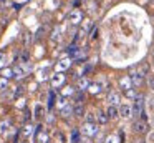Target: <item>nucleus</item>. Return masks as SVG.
I'll return each mask as SVG.
<instances>
[{"instance_id":"2eb2a0df","label":"nucleus","mask_w":154,"mask_h":143,"mask_svg":"<svg viewBox=\"0 0 154 143\" xmlns=\"http://www.w3.org/2000/svg\"><path fill=\"white\" fill-rule=\"evenodd\" d=\"M12 96H15V93H14L12 88H7V90H4V92L0 93V98L2 100H8V98H12Z\"/></svg>"},{"instance_id":"7ed1b4c3","label":"nucleus","mask_w":154,"mask_h":143,"mask_svg":"<svg viewBox=\"0 0 154 143\" xmlns=\"http://www.w3.org/2000/svg\"><path fill=\"white\" fill-rule=\"evenodd\" d=\"M35 143H48V133L43 130L42 125L35 128Z\"/></svg>"},{"instance_id":"20e7f679","label":"nucleus","mask_w":154,"mask_h":143,"mask_svg":"<svg viewBox=\"0 0 154 143\" xmlns=\"http://www.w3.org/2000/svg\"><path fill=\"white\" fill-rule=\"evenodd\" d=\"M45 113H47V110H45V105L43 103H37L35 105V110H33V116H35V120H43V116H45Z\"/></svg>"},{"instance_id":"f704fd0d","label":"nucleus","mask_w":154,"mask_h":143,"mask_svg":"<svg viewBox=\"0 0 154 143\" xmlns=\"http://www.w3.org/2000/svg\"><path fill=\"white\" fill-rule=\"evenodd\" d=\"M18 143H30V138H23V136H22L20 141H18Z\"/></svg>"},{"instance_id":"f8f14e48","label":"nucleus","mask_w":154,"mask_h":143,"mask_svg":"<svg viewBox=\"0 0 154 143\" xmlns=\"http://www.w3.org/2000/svg\"><path fill=\"white\" fill-rule=\"evenodd\" d=\"M119 95H118L116 92H111L109 95H108V102H109V105H113V106H116L118 103H119Z\"/></svg>"},{"instance_id":"1a4fd4ad","label":"nucleus","mask_w":154,"mask_h":143,"mask_svg":"<svg viewBox=\"0 0 154 143\" xmlns=\"http://www.w3.org/2000/svg\"><path fill=\"white\" fill-rule=\"evenodd\" d=\"M118 112H119V115L123 116V118H131V106L129 105H121L119 108H118Z\"/></svg>"},{"instance_id":"423d86ee","label":"nucleus","mask_w":154,"mask_h":143,"mask_svg":"<svg viewBox=\"0 0 154 143\" xmlns=\"http://www.w3.org/2000/svg\"><path fill=\"white\" fill-rule=\"evenodd\" d=\"M10 128H12V120L5 118V120H2V122H0V135H5V133H7Z\"/></svg>"},{"instance_id":"c9c22d12","label":"nucleus","mask_w":154,"mask_h":143,"mask_svg":"<svg viewBox=\"0 0 154 143\" xmlns=\"http://www.w3.org/2000/svg\"><path fill=\"white\" fill-rule=\"evenodd\" d=\"M149 86L154 90V76H151V78H149Z\"/></svg>"},{"instance_id":"2f4dec72","label":"nucleus","mask_w":154,"mask_h":143,"mask_svg":"<svg viewBox=\"0 0 154 143\" xmlns=\"http://www.w3.org/2000/svg\"><path fill=\"white\" fill-rule=\"evenodd\" d=\"M22 62H28V52L22 53Z\"/></svg>"},{"instance_id":"412c9836","label":"nucleus","mask_w":154,"mask_h":143,"mask_svg":"<svg viewBox=\"0 0 154 143\" xmlns=\"http://www.w3.org/2000/svg\"><path fill=\"white\" fill-rule=\"evenodd\" d=\"M8 88V80L7 78H0V92H4V90H7Z\"/></svg>"},{"instance_id":"ddd939ff","label":"nucleus","mask_w":154,"mask_h":143,"mask_svg":"<svg viewBox=\"0 0 154 143\" xmlns=\"http://www.w3.org/2000/svg\"><path fill=\"white\" fill-rule=\"evenodd\" d=\"M119 85H121V88L126 92V90H129V88H133V83H131V80H129V76H124V78H121L119 80Z\"/></svg>"},{"instance_id":"7c9ffc66","label":"nucleus","mask_w":154,"mask_h":143,"mask_svg":"<svg viewBox=\"0 0 154 143\" xmlns=\"http://www.w3.org/2000/svg\"><path fill=\"white\" fill-rule=\"evenodd\" d=\"M10 0H0V8H2V7H8V5H10Z\"/></svg>"},{"instance_id":"c85d7f7f","label":"nucleus","mask_w":154,"mask_h":143,"mask_svg":"<svg viewBox=\"0 0 154 143\" xmlns=\"http://www.w3.org/2000/svg\"><path fill=\"white\" fill-rule=\"evenodd\" d=\"M106 143H118V138L114 135H111V136H108V138H106Z\"/></svg>"},{"instance_id":"aec40b11","label":"nucleus","mask_w":154,"mask_h":143,"mask_svg":"<svg viewBox=\"0 0 154 143\" xmlns=\"http://www.w3.org/2000/svg\"><path fill=\"white\" fill-rule=\"evenodd\" d=\"M55 100H57V95H55V92L51 90V92H50V96H48V108H50V110L55 106Z\"/></svg>"},{"instance_id":"393cba45","label":"nucleus","mask_w":154,"mask_h":143,"mask_svg":"<svg viewBox=\"0 0 154 143\" xmlns=\"http://www.w3.org/2000/svg\"><path fill=\"white\" fill-rule=\"evenodd\" d=\"M68 65H70V60H61V62L58 63V68H60V70L61 68H66Z\"/></svg>"},{"instance_id":"4be33fe9","label":"nucleus","mask_w":154,"mask_h":143,"mask_svg":"<svg viewBox=\"0 0 154 143\" xmlns=\"http://www.w3.org/2000/svg\"><path fill=\"white\" fill-rule=\"evenodd\" d=\"M83 100H85V95H83V92H78L76 95H75V103H83Z\"/></svg>"},{"instance_id":"0eeeda50","label":"nucleus","mask_w":154,"mask_h":143,"mask_svg":"<svg viewBox=\"0 0 154 143\" xmlns=\"http://www.w3.org/2000/svg\"><path fill=\"white\" fill-rule=\"evenodd\" d=\"M129 80H131V83H133V85L134 86H139L141 85V83H143V73H131V75H129Z\"/></svg>"},{"instance_id":"473e14b6","label":"nucleus","mask_w":154,"mask_h":143,"mask_svg":"<svg viewBox=\"0 0 154 143\" xmlns=\"http://www.w3.org/2000/svg\"><path fill=\"white\" fill-rule=\"evenodd\" d=\"M4 60H5V53H4V52H0V65H2V63H5Z\"/></svg>"},{"instance_id":"f03ea898","label":"nucleus","mask_w":154,"mask_h":143,"mask_svg":"<svg viewBox=\"0 0 154 143\" xmlns=\"http://www.w3.org/2000/svg\"><path fill=\"white\" fill-rule=\"evenodd\" d=\"M143 110H144V98L141 95H137L136 98H134V105H133V108H131V115L137 118Z\"/></svg>"},{"instance_id":"6e6552de","label":"nucleus","mask_w":154,"mask_h":143,"mask_svg":"<svg viewBox=\"0 0 154 143\" xmlns=\"http://www.w3.org/2000/svg\"><path fill=\"white\" fill-rule=\"evenodd\" d=\"M134 132L136 133H146L147 132V125L146 122H143V120H139V122H134Z\"/></svg>"},{"instance_id":"a211bd4d","label":"nucleus","mask_w":154,"mask_h":143,"mask_svg":"<svg viewBox=\"0 0 154 143\" xmlns=\"http://www.w3.org/2000/svg\"><path fill=\"white\" fill-rule=\"evenodd\" d=\"M96 120H98V123H101V125H103V123H106L109 118H108L106 112H100V113L96 115Z\"/></svg>"},{"instance_id":"a878e982","label":"nucleus","mask_w":154,"mask_h":143,"mask_svg":"<svg viewBox=\"0 0 154 143\" xmlns=\"http://www.w3.org/2000/svg\"><path fill=\"white\" fill-rule=\"evenodd\" d=\"M90 90H91L93 93H98V92L101 90V85H98V83H96V85H91V83H90Z\"/></svg>"},{"instance_id":"cd10ccee","label":"nucleus","mask_w":154,"mask_h":143,"mask_svg":"<svg viewBox=\"0 0 154 143\" xmlns=\"http://www.w3.org/2000/svg\"><path fill=\"white\" fill-rule=\"evenodd\" d=\"M126 96H129V98H136V93H134V90H133V88L126 90Z\"/></svg>"},{"instance_id":"9b49d317","label":"nucleus","mask_w":154,"mask_h":143,"mask_svg":"<svg viewBox=\"0 0 154 143\" xmlns=\"http://www.w3.org/2000/svg\"><path fill=\"white\" fill-rule=\"evenodd\" d=\"M68 20H70L71 23H78L81 20V12L80 10H73V12L68 15Z\"/></svg>"},{"instance_id":"5701e85b","label":"nucleus","mask_w":154,"mask_h":143,"mask_svg":"<svg viewBox=\"0 0 154 143\" xmlns=\"http://www.w3.org/2000/svg\"><path fill=\"white\" fill-rule=\"evenodd\" d=\"M12 72H14V75L18 76V78H20V76H23V68H22V67H15Z\"/></svg>"},{"instance_id":"c756f323","label":"nucleus","mask_w":154,"mask_h":143,"mask_svg":"<svg viewBox=\"0 0 154 143\" xmlns=\"http://www.w3.org/2000/svg\"><path fill=\"white\" fill-rule=\"evenodd\" d=\"M23 115H25V123H28V120H30V110H28V108H25Z\"/></svg>"},{"instance_id":"4c0bfd02","label":"nucleus","mask_w":154,"mask_h":143,"mask_svg":"<svg viewBox=\"0 0 154 143\" xmlns=\"http://www.w3.org/2000/svg\"><path fill=\"white\" fill-rule=\"evenodd\" d=\"M18 2H22V0H18Z\"/></svg>"},{"instance_id":"f257e3e1","label":"nucleus","mask_w":154,"mask_h":143,"mask_svg":"<svg viewBox=\"0 0 154 143\" xmlns=\"http://www.w3.org/2000/svg\"><path fill=\"white\" fill-rule=\"evenodd\" d=\"M98 132H100V128H98V123H83V126H81L80 133L85 136H88V138H91V136L98 135Z\"/></svg>"},{"instance_id":"6ab92c4d","label":"nucleus","mask_w":154,"mask_h":143,"mask_svg":"<svg viewBox=\"0 0 154 143\" xmlns=\"http://www.w3.org/2000/svg\"><path fill=\"white\" fill-rule=\"evenodd\" d=\"M61 82H63V75H53L51 76V85L53 86L61 85Z\"/></svg>"},{"instance_id":"39448f33","label":"nucleus","mask_w":154,"mask_h":143,"mask_svg":"<svg viewBox=\"0 0 154 143\" xmlns=\"http://www.w3.org/2000/svg\"><path fill=\"white\" fill-rule=\"evenodd\" d=\"M35 133V128L30 125V123H25V126L22 128V136L23 138H32V135Z\"/></svg>"},{"instance_id":"9d476101","label":"nucleus","mask_w":154,"mask_h":143,"mask_svg":"<svg viewBox=\"0 0 154 143\" xmlns=\"http://www.w3.org/2000/svg\"><path fill=\"white\" fill-rule=\"evenodd\" d=\"M106 115H108V118H109V120H113V118H118V116H119V112H118L116 106L109 105V106H108V110H106Z\"/></svg>"},{"instance_id":"bb28decb","label":"nucleus","mask_w":154,"mask_h":143,"mask_svg":"<svg viewBox=\"0 0 154 143\" xmlns=\"http://www.w3.org/2000/svg\"><path fill=\"white\" fill-rule=\"evenodd\" d=\"M2 75H4V78H7V80H8L12 75H14V72H12L10 68H7V70H4V73H2Z\"/></svg>"},{"instance_id":"72a5a7b5","label":"nucleus","mask_w":154,"mask_h":143,"mask_svg":"<svg viewBox=\"0 0 154 143\" xmlns=\"http://www.w3.org/2000/svg\"><path fill=\"white\" fill-rule=\"evenodd\" d=\"M73 93V90L71 88H66V90H63V95H71Z\"/></svg>"},{"instance_id":"f3484780","label":"nucleus","mask_w":154,"mask_h":143,"mask_svg":"<svg viewBox=\"0 0 154 143\" xmlns=\"http://www.w3.org/2000/svg\"><path fill=\"white\" fill-rule=\"evenodd\" d=\"M88 86H90V80H88V78H85V76H83V78L78 80V88H80L81 92H83L85 88H88Z\"/></svg>"},{"instance_id":"e433bc0d","label":"nucleus","mask_w":154,"mask_h":143,"mask_svg":"<svg viewBox=\"0 0 154 143\" xmlns=\"http://www.w3.org/2000/svg\"><path fill=\"white\" fill-rule=\"evenodd\" d=\"M0 143H2V138H0Z\"/></svg>"},{"instance_id":"dca6fc26","label":"nucleus","mask_w":154,"mask_h":143,"mask_svg":"<svg viewBox=\"0 0 154 143\" xmlns=\"http://www.w3.org/2000/svg\"><path fill=\"white\" fill-rule=\"evenodd\" d=\"M61 115L63 116H70V115H73V106L70 105V103H66V105L61 108Z\"/></svg>"},{"instance_id":"4468645a","label":"nucleus","mask_w":154,"mask_h":143,"mask_svg":"<svg viewBox=\"0 0 154 143\" xmlns=\"http://www.w3.org/2000/svg\"><path fill=\"white\" fill-rule=\"evenodd\" d=\"M73 115H75V116H83V115H85V106H83V103H76V105L73 106Z\"/></svg>"},{"instance_id":"b1692460","label":"nucleus","mask_w":154,"mask_h":143,"mask_svg":"<svg viewBox=\"0 0 154 143\" xmlns=\"http://www.w3.org/2000/svg\"><path fill=\"white\" fill-rule=\"evenodd\" d=\"M86 123H96V115L94 113H86Z\"/></svg>"}]
</instances>
